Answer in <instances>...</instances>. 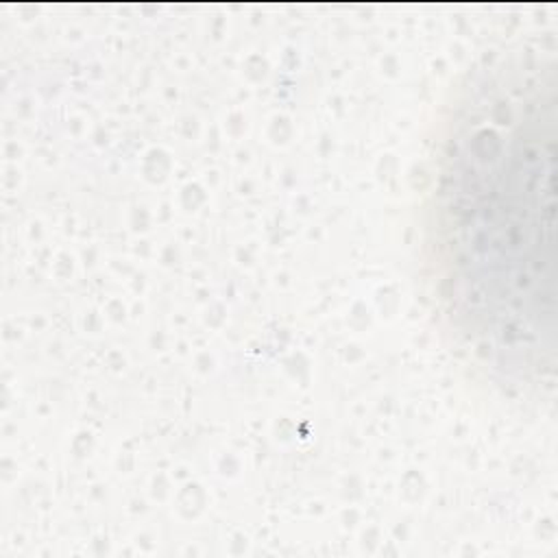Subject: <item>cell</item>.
Returning a JSON list of instances; mask_svg holds the SVG:
<instances>
[{
	"mask_svg": "<svg viewBox=\"0 0 558 558\" xmlns=\"http://www.w3.org/2000/svg\"><path fill=\"white\" fill-rule=\"evenodd\" d=\"M556 61L512 46L469 76L434 187L442 299L462 340L510 384L556 355Z\"/></svg>",
	"mask_w": 558,
	"mask_h": 558,
	"instance_id": "cell-1",
	"label": "cell"
}]
</instances>
